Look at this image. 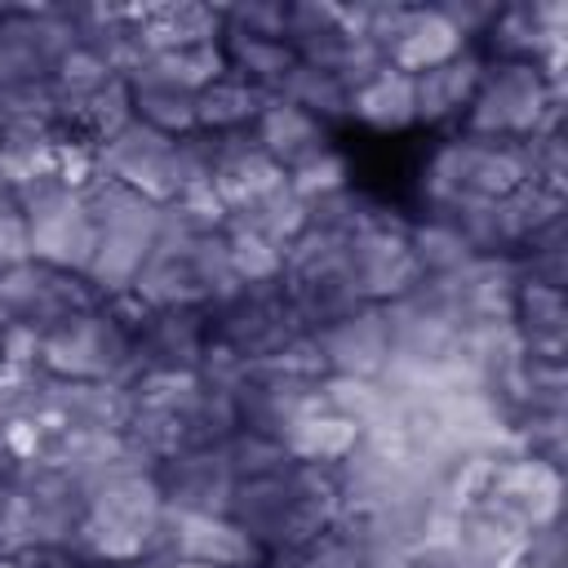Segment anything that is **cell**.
Here are the masks:
<instances>
[{
  "label": "cell",
  "instance_id": "31",
  "mask_svg": "<svg viewBox=\"0 0 568 568\" xmlns=\"http://www.w3.org/2000/svg\"><path fill=\"white\" fill-rule=\"evenodd\" d=\"M222 231H226V257L240 284H271L284 275V248H275L253 231H235V226H222Z\"/></svg>",
  "mask_w": 568,
  "mask_h": 568
},
{
  "label": "cell",
  "instance_id": "35",
  "mask_svg": "<svg viewBox=\"0 0 568 568\" xmlns=\"http://www.w3.org/2000/svg\"><path fill=\"white\" fill-rule=\"evenodd\" d=\"M457 31H462V40L466 44H475V40H484V31L493 27V18H497V9L501 4H479V0H444V4H435Z\"/></svg>",
  "mask_w": 568,
  "mask_h": 568
},
{
  "label": "cell",
  "instance_id": "7",
  "mask_svg": "<svg viewBox=\"0 0 568 568\" xmlns=\"http://www.w3.org/2000/svg\"><path fill=\"white\" fill-rule=\"evenodd\" d=\"M209 328L213 342L226 346L244 364H271L284 355L297 337H306L288 293L280 280L271 284H240L231 297L209 306Z\"/></svg>",
  "mask_w": 568,
  "mask_h": 568
},
{
  "label": "cell",
  "instance_id": "13",
  "mask_svg": "<svg viewBox=\"0 0 568 568\" xmlns=\"http://www.w3.org/2000/svg\"><path fill=\"white\" fill-rule=\"evenodd\" d=\"M311 337L324 359V373H333V377H382V368L395 351L386 311L377 302L355 306L351 315L333 320L328 328H320Z\"/></svg>",
  "mask_w": 568,
  "mask_h": 568
},
{
  "label": "cell",
  "instance_id": "6",
  "mask_svg": "<svg viewBox=\"0 0 568 568\" xmlns=\"http://www.w3.org/2000/svg\"><path fill=\"white\" fill-rule=\"evenodd\" d=\"M13 195H18V209L27 217L31 257L44 266L84 275L93 244H98V226H93L80 191H71L58 173H40V178L22 182Z\"/></svg>",
  "mask_w": 568,
  "mask_h": 568
},
{
  "label": "cell",
  "instance_id": "21",
  "mask_svg": "<svg viewBox=\"0 0 568 568\" xmlns=\"http://www.w3.org/2000/svg\"><path fill=\"white\" fill-rule=\"evenodd\" d=\"M133 27L146 53H169V49H191L222 40V9L213 4H133Z\"/></svg>",
  "mask_w": 568,
  "mask_h": 568
},
{
  "label": "cell",
  "instance_id": "8",
  "mask_svg": "<svg viewBox=\"0 0 568 568\" xmlns=\"http://www.w3.org/2000/svg\"><path fill=\"white\" fill-rule=\"evenodd\" d=\"M89 306H98V297L84 275L44 266L36 257L0 271V324H27L36 333H49Z\"/></svg>",
  "mask_w": 568,
  "mask_h": 568
},
{
  "label": "cell",
  "instance_id": "29",
  "mask_svg": "<svg viewBox=\"0 0 568 568\" xmlns=\"http://www.w3.org/2000/svg\"><path fill=\"white\" fill-rule=\"evenodd\" d=\"M320 399H324V408L351 417L359 430H368V426H377L395 413V395L377 377H333V373H324L320 377Z\"/></svg>",
  "mask_w": 568,
  "mask_h": 568
},
{
  "label": "cell",
  "instance_id": "26",
  "mask_svg": "<svg viewBox=\"0 0 568 568\" xmlns=\"http://www.w3.org/2000/svg\"><path fill=\"white\" fill-rule=\"evenodd\" d=\"M222 49H226V71H235L240 80L280 93L284 75L297 67V53L284 40H266V36H240V31H222Z\"/></svg>",
  "mask_w": 568,
  "mask_h": 568
},
{
  "label": "cell",
  "instance_id": "24",
  "mask_svg": "<svg viewBox=\"0 0 568 568\" xmlns=\"http://www.w3.org/2000/svg\"><path fill=\"white\" fill-rule=\"evenodd\" d=\"M351 120L377 129V133H404L417 124V111H413V75L404 71H377L373 80H364L355 93H351Z\"/></svg>",
  "mask_w": 568,
  "mask_h": 568
},
{
  "label": "cell",
  "instance_id": "11",
  "mask_svg": "<svg viewBox=\"0 0 568 568\" xmlns=\"http://www.w3.org/2000/svg\"><path fill=\"white\" fill-rule=\"evenodd\" d=\"M213 342L209 306H164L142 311L133 328V351L142 373H195Z\"/></svg>",
  "mask_w": 568,
  "mask_h": 568
},
{
  "label": "cell",
  "instance_id": "37",
  "mask_svg": "<svg viewBox=\"0 0 568 568\" xmlns=\"http://www.w3.org/2000/svg\"><path fill=\"white\" fill-rule=\"evenodd\" d=\"M18 568H84L89 559H80L75 550H53V546H31L22 555H13Z\"/></svg>",
  "mask_w": 568,
  "mask_h": 568
},
{
  "label": "cell",
  "instance_id": "34",
  "mask_svg": "<svg viewBox=\"0 0 568 568\" xmlns=\"http://www.w3.org/2000/svg\"><path fill=\"white\" fill-rule=\"evenodd\" d=\"M284 0H248V4H226L222 9V31H240V36H266V40H284Z\"/></svg>",
  "mask_w": 568,
  "mask_h": 568
},
{
  "label": "cell",
  "instance_id": "15",
  "mask_svg": "<svg viewBox=\"0 0 568 568\" xmlns=\"http://www.w3.org/2000/svg\"><path fill=\"white\" fill-rule=\"evenodd\" d=\"M164 546L204 568H248L262 564L257 541L231 515H191L164 506Z\"/></svg>",
  "mask_w": 568,
  "mask_h": 568
},
{
  "label": "cell",
  "instance_id": "42",
  "mask_svg": "<svg viewBox=\"0 0 568 568\" xmlns=\"http://www.w3.org/2000/svg\"><path fill=\"white\" fill-rule=\"evenodd\" d=\"M0 9H4V4H0Z\"/></svg>",
  "mask_w": 568,
  "mask_h": 568
},
{
  "label": "cell",
  "instance_id": "4",
  "mask_svg": "<svg viewBox=\"0 0 568 568\" xmlns=\"http://www.w3.org/2000/svg\"><path fill=\"white\" fill-rule=\"evenodd\" d=\"M559 124H564V80H550L537 62L484 58L475 102L462 120L466 138L524 142V138L559 129Z\"/></svg>",
  "mask_w": 568,
  "mask_h": 568
},
{
  "label": "cell",
  "instance_id": "16",
  "mask_svg": "<svg viewBox=\"0 0 568 568\" xmlns=\"http://www.w3.org/2000/svg\"><path fill=\"white\" fill-rule=\"evenodd\" d=\"M479 75H484V53L475 44H466L457 58L413 75V111H417V124L426 129H444V124H462L470 102H475V89H479Z\"/></svg>",
  "mask_w": 568,
  "mask_h": 568
},
{
  "label": "cell",
  "instance_id": "20",
  "mask_svg": "<svg viewBox=\"0 0 568 568\" xmlns=\"http://www.w3.org/2000/svg\"><path fill=\"white\" fill-rule=\"evenodd\" d=\"M253 138H257V146H262L284 173H293V169L306 164L311 155L328 151V124H320L311 111H302V106H293L288 98H275V93H271V102L262 106V115L253 120Z\"/></svg>",
  "mask_w": 568,
  "mask_h": 568
},
{
  "label": "cell",
  "instance_id": "14",
  "mask_svg": "<svg viewBox=\"0 0 568 568\" xmlns=\"http://www.w3.org/2000/svg\"><path fill=\"white\" fill-rule=\"evenodd\" d=\"M155 484L164 493L169 510H191V515H226L235 475L222 457V444L213 448H191L155 466Z\"/></svg>",
  "mask_w": 568,
  "mask_h": 568
},
{
  "label": "cell",
  "instance_id": "10",
  "mask_svg": "<svg viewBox=\"0 0 568 568\" xmlns=\"http://www.w3.org/2000/svg\"><path fill=\"white\" fill-rule=\"evenodd\" d=\"M235 399V417L244 430H257V435H271L280 439L297 417L324 408L320 399V377H306V373H288L280 364H248L240 386L231 390Z\"/></svg>",
  "mask_w": 568,
  "mask_h": 568
},
{
  "label": "cell",
  "instance_id": "27",
  "mask_svg": "<svg viewBox=\"0 0 568 568\" xmlns=\"http://www.w3.org/2000/svg\"><path fill=\"white\" fill-rule=\"evenodd\" d=\"M408 248H413V257L422 266V280H448V275H457L462 266H470L479 257L470 248V240L444 217L408 222Z\"/></svg>",
  "mask_w": 568,
  "mask_h": 568
},
{
  "label": "cell",
  "instance_id": "1",
  "mask_svg": "<svg viewBox=\"0 0 568 568\" xmlns=\"http://www.w3.org/2000/svg\"><path fill=\"white\" fill-rule=\"evenodd\" d=\"M226 515L257 541L262 559H284L311 541H320L342 515L337 466L288 462L275 475L240 479Z\"/></svg>",
  "mask_w": 568,
  "mask_h": 568
},
{
  "label": "cell",
  "instance_id": "39",
  "mask_svg": "<svg viewBox=\"0 0 568 568\" xmlns=\"http://www.w3.org/2000/svg\"><path fill=\"white\" fill-rule=\"evenodd\" d=\"M13 475V457H9V448H4V439H0V484Z\"/></svg>",
  "mask_w": 568,
  "mask_h": 568
},
{
  "label": "cell",
  "instance_id": "30",
  "mask_svg": "<svg viewBox=\"0 0 568 568\" xmlns=\"http://www.w3.org/2000/svg\"><path fill=\"white\" fill-rule=\"evenodd\" d=\"M222 457H226V466H231V475H235V484L240 479H262V475H275V470H284L293 457L284 453V444L280 439H271V435H257V430H235L231 439H222Z\"/></svg>",
  "mask_w": 568,
  "mask_h": 568
},
{
  "label": "cell",
  "instance_id": "23",
  "mask_svg": "<svg viewBox=\"0 0 568 568\" xmlns=\"http://www.w3.org/2000/svg\"><path fill=\"white\" fill-rule=\"evenodd\" d=\"M280 444H284V453H288L293 462L337 466V462H346V457L355 453V444H359V426H355L351 417L333 413V408H315V413L297 417V422L280 435Z\"/></svg>",
  "mask_w": 568,
  "mask_h": 568
},
{
  "label": "cell",
  "instance_id": "25",
  "mask_svg": "<svg viewBox=\"0 0 568 568\" xmlns=\"http://www.w3.org/2000/svg\"><path fill=\"white\" fill-rule=\"evenodd\" d=\"M266 102H271L266 89H257V84L240 80L235 71H226V75H217L213 84H204L195 93V129H204V133L248 129L262 115Z\"/></svg>",
  "mask_w": 568,
  "mask_h": 568
},
{
  "label": "cell",
  "instance_id": "5",
  "mask_svg": "<svg viewBox=\"0 0 568 568\" xmlns=\"http://www.w3.org/2000/svg\"><path fill=\"white\" fill-rule=\"evenodd\" d=\"M528 182L524 142H488V138H444L422 164V200L426 213L453 209L457 200H501Z\"/></svg>",
  "mask_w": 568,
  "mask_h": 568
},
{
  "label": "cell",
  "instance_id": "2",
  "mask_svg": "<svg viewBox=\"0 0 568 568\" xmlns=\"http://www.w3.org/2000/svg\"><path fill=\"white\" fill-rule=\"evenodd\" d=\"M142 320V306L133 297L120 302H98L58 328L40 333V368L62 382H111V386H133L142 377L138 351H133V328Z\"/></svg>",
  "mask_w": 568,
  "mask_h": 568
},
{
  "label": "cell",
  "instance_id": "33",
  "mask_svg": "<svg viewBox=\"0 0 568 568\" xmlns=\"http://www.w3.org/2000/svg\"><path fill=\"white\" fill-rule=\"evenodd\" d=\"M36 546V528H31V501H27V493L13 484V479H4L0 484V555H22V550H31Z\"/></svg>",
  "mask_w": 568,
  "mask_h": 568
},
{
  "label": "cell",
  "instance_id": "22",
  "mask_svg": "<svg viewBox=\"0 0 568 568\" xmlns=\"http://www.w3.org/2000/svg\"><path fill=\"white\" fill-rule=\"evenodd\" d=\"M129 98H133V120L160 129L164 138L195 133V89L151 71L146 62H138V71L129 75Z\"/></svg>",
  "mask_w": 568,
  "mask_h": 568
},
{
  "label": "cell",
  "instance_id": "17",
  "mask_svg": "<svg viewBox=\"0 0 568 568\" xmlns=\"http://www.w3.org/2000/svg\"><path fill=\"white\" fill-rule=\"evenodd\" d=\"M532 528H524L519 519H510L501 506H493L488 497H475L470 506L457 510L453 524V546L470 568H510L524 550Z\"/></svg>",
  "mask_w": 568,
  "mask_h": 568
},
{
  "label": "cell",
  "instance_id": "40",
  "mask_svg": "<svg viewBox=\"0 0 568 568\" xmlns=\"http://www.w3.org/2000/svg\"><path fill=\"white\" fill-rule=\"evenodd\" d=\"M248 568H271V564H266V559H262V564H248Z\"/></svg>",
  "mask_w": 568,
  "mask_h": 568
},
{
  "label": "cell",
  "instance_id": "18",
  "mask_svg": "<svg viewBox=\"0 0 568 568\" xmlns=\"http://www.w3.org/2000/svg\"><path fill=\"white\" fill-rule=\"evenodd\" d=\"M462 49H466L462 31L435 4H408L395 36L386 40V67L404 71V75H422V71L457 58Z\"/></svg>",
  "mask_w": 568,
  "mask_h": 568
},
{
  "label": "cell",
  "instance_id": "32",
  "mask_svg": "<svg viewBox=\"0 0 568 568\" xmlns=\"http://www.w3.org/2000/svg\"><path fill=\"white\" fill-rule=\"evenodd\" d=\"M288 186L311 204V200H324V195H337V191H346L351 186V164H346V155L342 151H320V155H311L306 164H297L293 173H288Z\"/></svg>",
  "mask_w": 568,
  "mask_h": 568
},
{
  "label": "cell",
  "instance_id": "36",
  "mask_svg": "<svg viewBox=\"0 0 568 568\" xmlns=\"http://www.w3.org/2000/svg\"><path fill=\"white\" fill-rule=\"evenodd\" d=\"M0 439H4L13 462H36L44 453V444H49V430L40 422H31V417H9L0 426Z\"/></svg>",
  "mask_w": 568,
  "mask_h": 568
},
{
  "label": "cell",
  "instance_id": "9",
  "mask_svg": "<svg viewBox=\"0 0 568 568\" xmlns=\"http://www.w3.org/2000/svg\"><path fill=\"white\" fill-rule=\"evenodd\" d=\"M351 280L359 302H395L422 284V266L408 248V222L377 209L373 222L351 231Z\"/></svg>",
  "mask_w": 568,
  "mask_h": 568
},
{
  "label": "cell",
  "instance_id": "3",
  "mask_svg": "<svg viewBox=\"0 0 568 568\" xmlns=\"http://www.w3.org/2000/svg\"><path fill=\"white\" fill-rule=\"evenodd\" d=\"M164 546V493L151 470H124L89 493L75 555L89 564L124 568Z\"/></svg>",
  "mask_w": 568,
  "mask_h": 568
},
{
  "label": "cell",
  "instance_id": "28",
  "mask_svg": "<svg viewBox=\"0 0 568 568\" xmlns=\"http://www.w3.org/2000/svg\"><path fill=\"white\" fill-rule=\"evenodd\" d=\"M275 98H288L293 106L311 111L320 124L351 120V89H346L333 71H324V67H306V62H297V67L284 75V84H280Z\"/></svg>",
  "mask_w": 568,
  "mask_h": 568
},
{
  "label": "cell",
  "instance_id": "38",
  "mask_svg": "<svg viewBox=\"0 0 568 568\" xmlns=\"http://www.w3.org/2000/svg\"><path fill=\"white\" fill-rule=\"evenodd\" d=\"M373 568H422V564H417L413 555H382Z\"/></svg>",
  "mask_w": 568,
  "mask_h": 568
},
{
  "label": "cell",
  "instance_id": "41",
  "mask_svg": "<svg viewBox=\"0 0 568 568\" xmlns=\"http://www.w3.org/2000/svg\"><path fill=\"white\" fill-rule=\"evenodd\" d=\"M84 568H106V564H84Z\"/></svg>",
  "mask_w": 568,
  "mask_h": 568
},
{
  "label": "cell",
  "instance_id": "19",
  "mask_svg": "<svg viewBox=\"0 0 568 568\" xmlns=\"http://www.w3.org/2000/svg\"><path fill=\"white\" fill-rule=\"evenodd\" d=\"M510 328H515V337H519V346L528 355H541V359H559L564 364V342H568L564 288L519 275L515 302H510Z\"/></svg>",
  "mask_w": 568,
  "mask_h": 568
},
{
  "label": "cell",
  "instance_id": "12",
  "mask_svg": "<svg viewBox=\"0 0 568 568\" xmlns=\"http://www.w3.org/2000/svg\"><path fill=\"white\" fill-rule=\"evenodd\" d=\"M479 497L501 506L524 528H541L564 515V475H559V466H550L532 453H510L493 466L488 488Z\"/></svg>",
  "mask_w": 568,
  "mask_h": 568
}]
</instances>
